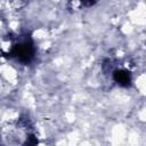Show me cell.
Returning <instances> with one entry per match:
<instances>
[{
    "mask_svg": "<svg viewBox=\"0 0 146 146\" xmlns=\"http://www.w3.org/2000/svg\"><path fill=\"white\" fill-rule=\"evenodd\" d=\"M7 54L9 55V57H14L23 64H29L35 55L34 43L30 38L26 36L10 46Z\"/></svg>",
    "mask_w": 146,
    "mask_h": 146,
    "instance_id": "6da1fadb",
    "label": "cell"
},
{
    "mask_svg": "<svg viewBox=\"0 0 146 146\" xmlns=\"http://www.w3.org/2000/svg\"><path fill=\"white\" fill-rule=\"evenodd\" d=\"M113 80L121 87H129L131 84V75L127 70L123 68L113 71Z\"/></svg>",
    "mask_w": 146,
    "mask_h": 146,
    "instance_id": "7a4b0ae2",
    "label": "cell"
},
{
    "mask_svg": "<svg viewBox=\"0 0 146 146\" xmlns=\"http://www.w3.org/2000/svg\"><path fill=\"white\" fill-rule=\"evenodd\" d=\"M74 3H78L79 6H83V7H89L92 6L97 0H71Z\"/></svg>",
    "mask_w": 146,
    "mask_h": 146,
    "instance_id": "3957f363",
    "label": "cell"
}]
</instances>
